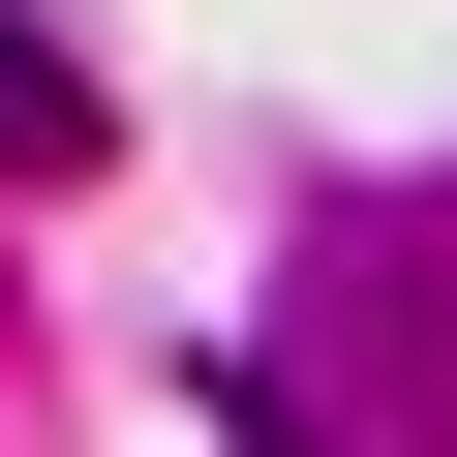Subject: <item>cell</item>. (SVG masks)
<instances>
[{
  "label": "cell",
  "instance_id": "1",
  "mask_svg": "<svg viewBox=\"0 0 457 457\" xmlns=\"http://www.w3.org/2000/svg\"><path fill=\"white\" fill-rule=\"evenodd\" d=\"M92 153H122V122H92V62H62V31H0V213L92 183Z\"/></svg>",
  "mask_w": 457,
  "mask_h": 457
}]
</instances>
